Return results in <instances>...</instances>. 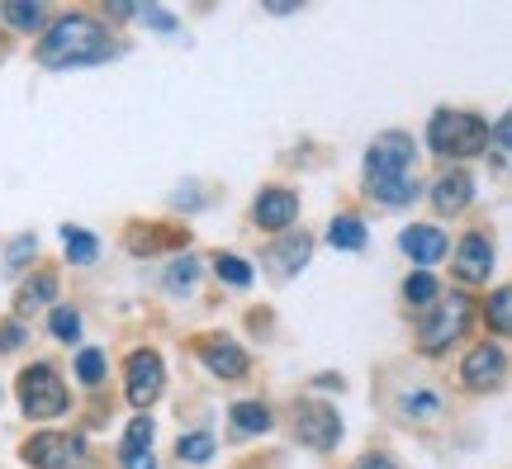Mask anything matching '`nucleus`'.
I'll list each match as a JSON object with an SVG mask.
<instances>
[{
    "instance_id": "obj_1",
    "label": "nucleus",
    "mask_w": 512,
    "mask_h": 469,
    "mask_svg": "<svg viewBox=\"0 0 512 469\" xmlns=\"http://www.w3.org/2000/svg\"><path fill=\"white\" fill-rule=\"evenodd\" d=\"M413 166H418V152H413V138L408 133H380L366 152V185L370 195L380 199V204H413L418 199V176H413Z\"/></svg>"
},
{
    "instance_id": "obj_2",
    "label": "nucleus",
    "mask_w": 512,
    "mask_h": 469,
    "mask_svg": "<svg viewBox=\"0 0 512 469\" xmlns=\"http://www.w3.org/2000/svg\"><path fill=\"white\" fill-rule=\"evenodd\" d=\"M114 43L110 34L86 15H67L62 24H53V34H43V43L34 48L38 67H57V72H67V67H95V62H110Z\"/></svg>"
},
{
    "instance_id": "obj_3",
    "label": "nucleus",
    "mask_w": 512,
    "mask_h": 469,
    "mask_svg": "<svg viewBox=\"0 0 512 469\" xmlns=\"http://www.w3.org/2000/svg\"><path fill=\"white\" fill-rule=\"evenodd\" d=\"M427 147L441 157H479L489 147V124L465 109H437L427 124Z\"/></svg>"
},
{
    "instance_id": "obj_4",
    "label": "nucleus",
    "mask_w": 512,
    "mask_h": 469,
    "mask_svg": "<svg viewBox=\"0 0 512 469\" xmlns=\"http://www.w3.org/2000/svg\"><path fill=\"white\" fill-rule=\"evenodd\" d=\"M19 408H24V417H34V422H48V417L67 413V384L57 379L53 365H29L19 375Z\"/></svg>"
},
{
    "instance_id": "obj_5",
    "label": "nucleus",
    "mask_w": 512,
    "mask_h": 469,
    "mask_svg": "<svg viewBox=\"0 0 512 469\" xmlns=\"http://www.w3.org/2000/svg\"><path fill=\"white\" fill-rule=\"evenodd\" d=\"M465 327H470V299H465V294L437 299V313L418 327V346L427 351V356H437V351H446L451 342L465 337Z\"/></svg>"
},
{
    "instance_id": "obj_6",
    "label": "nucleus",
    "mask_w": 512,
    "mask_h": 469,
    "mask_svg": "<svg viewBox=\"0 0 512 469\" xmlns=\"http://www.w3.org/2000/svg\"><path fill=\"white\" fill-rule=\"evenodd\" d=\"M24 460L34 469H76L81 465V436L38 432L24 441Z\"/></svg>"
},
{
    "instance_id": "obj_7",
    "label": "nucleus",
    "mask_w": 512,
    "mask_h": 469,
    "mask_svg": "<svg viewBox=\"0 0 512 469\" xmlns=\"http://www.w3.org/2000/svg\"><path fill=\"white\" fill-rule=\"evenodd\" d=\"M124 370H128V403H133V408H152V403L162 398V384H166L162 356H157V351H133Z\"/></svg>"
},
{
    "instance_id": "obj_8",
    "label": "nucleus",
    "mask_w": 512,
    "mask_h": 469,
    "mask_svg": "<svg viewBox=\"0 0 512 469\" xmlns=\"http://www.w3.org/2000/svg\"><path fill=\"white\" fill-rule=\"evenodd\" d=\"M294 436L309 446V451H332L337 436H342V417L323 408V403H304L299 417H294Z\"/></svg>"
},
{
    "instance_id": "obj_9",
    "label": "nucleus",
    "mask_w": 512,
    "mask_h": 469,
    "mask_svg": "<svg viewBox=\"0 0 512 469\" xmlns=\"http://www.w3.org/2000/svg\"><path fill=\"white\" fill-rule=\"evenodd\" d=\"M252 218H256V228H266V233H285L294 218H299V195L285 190V185H271V190L256 195Z\"/></svg>"
},
{
    "instance_id": "obj_10",
    "label": "nucleus",
    "mask_w": 512,
    "mask_h": 469,
    "mask_svg": "<svg viewBox=\"0 0 512 469\" xmlns=\"http://www.w3.org/2000/svg\"><path fill=\"white\" fill-rule=\"evenodd\" d=\"M489 271H494V242H489L484 233H470L456 247V275L465 280V285H484Z\"/></svg>"
},
{
    "instance_id": "obj_11",
    "label": "nucleus",
    "mask_w": 512,
    "mask_h": 469,
    "mask_svg": "<svg viewBox=\"0 0 512 469\" xmlns=\"http://www.w3.org/2000/svg\"><path fill=\"white\" fill-rule=\"evenodd\" d=\"M503 370H508V361H503V346H489V342H479L475 351L465 356V365H460L465 389H494L498 379H503Z\"/></svg>"
},
{
    "instance_id": "obj_12",
    "label": "nucleus",
    "mask_w": 512,
    "mask_h": 469,
    "mask_svg": "<svg viewBox=\"0 0 512 469\" xmlns=\"http://www.w3.org/2000/svg\"><path fill=\"white\" fill-rule=\"evenodd\" d=\"M200 361L214 370L219 379H242L247 375V351L228 337H204L200 342Z\"/></svg>"
},
{
    "instance_id": "obj_13",
    "label": "nucleus",
    "mask_w": 512,
    "mask_h": 469,
    "mask_svg": "<svg viewBox=\"0 0 512 469\" xmlns=\"http://www.w3.org/2000/svg\"><path fill=\"white\" fill-rule=\"evenodd\" d=\"M399 247L413 256L418 266H437L441 256H446V233H441V228H403Z\"/></svg>"
},
{
    "instance_id": "obj_14",
    "label": "nucleus",
    "mask_w": 512,
    "mask_h": 469,
    "mask_svg": "<svg viewBox=\"0 0 512 469\" xmlns=\"http://www.w3.org/2000/svg\"><path fill=\"white\" fill-rule=\"evenodd\" d=\"M309 252H313L309 237H304V233H290L285 242H275L271 252H266V261H271V271H275V275H294V271H304Z\"/></svg>"
},
{
    "instance_id": "obj_15",
    "label": "nucleus",
    "mask_w": 512,
    "mask_h": 469,
    "mask_svg": "<svg viewBox=\"0 0 512 469\" xmlns=\"http://www.w3.org/2000/svg\"><path fill=\"white\" fill-rule=\"evenodd\" d=\"M432 199H437L441 214H460L470 199H475V181L465 176V171H451V176H441L437 190H432Z\"/></svg>"
},
{
    "instance_id": "obj_16",
    "label": "nucleus",
    "mask_w": 512,
    "mask_h": 469,
    "mask_svg": "<svg viewBox=\"0 0 512 469\" xmlns=\"http://www.w3.org/2000/svg\"><path fill=\"white\" fill-rule=\"evenodd\" d=\"M328 242H332V247H337V252H361V247H366V223H361V218H356V214L332 218Z\"/></svg>"
},
{
    "instance_id": "obj_17",
    "label": "nucleus",
    "mask_w": 512,
    "mask_h": 469,
    "mask_svg": "<svg viewBox=\"0 0 512 469\" xmlns=\"http://www.w3.org/2000/svg\"><path fill=\"white\" fill-rule=\"evenodd\" d=\"M53 299H57V275L53 271H38L29 285L19 289V313H34V308L53 304Z\"/></svg>"
},
{
    "instance_id": "obj_18",
    "label": "nucleus",
    "mask_w": 512,
    "mask_h": 469,
    "mask_svg": "<svg viewBox=\"0 0 512 469\" xmlns=\"http://www.w3.org/2000/svg\"><path fill=\"white\" fill-rule=\"evenodd\" d=\"M399 408L408 422H437L446 403H441V394H432V389H418V394H403Z\"/></svg>"
},
{
    "instance_id": "obj_19",
    "label": "nucleus",
    "mask_w": 512,
    "mask_h": 469,
    "mask_svg": "<svg viewBox=\"0 0 512 469\" xmlns=\"http://www.w3.org/2000/svg\"><path fill=\"white\" fill-rule=\"evenodd\" d=\"M62 247H67V256H72L76 266H91L95 256H100V242H95L91 233H81V228H72V223L62 228Z\"/></svg>"
},
{
    "instance_id": "obj_20",
    "label": "nucleus",
    "mask_w": 512,
    "mask_h": 469,
    "mask_svg": "<svg viewBox=\"0 0 512 469\" xmlns=\"http://www.w3.org/2000/svg\"><path fill=\"white\" fill-rule=\"evenodd\" d=\"M0 19H5L10 29H19V34H34L38 24L48 19V10H43V5H15V0H10V5H0Z\"/></svg>"
},
{
    "instance_id": "obj_21",
    "label": "nucleus",
    "mask_w": 512,
    "mask_h": 469,
    "mask_svg": "<svg viewBox=\"0 0 512 469\" xmlns=\"http://www.w3.org/2000/svg\"><path fill=\"white\" fill-rule=\"evenodd\" d=\"M233 427H238L242 436L271 432V408H266V403H238V408H233Z\"/></svg>"
},
{
    "instance_id": "obj_22",
    "label": "nucleus",
    "mask_w": 512,
    "mask_h": 469,
    "mask_svg": "<svg viewBox=\"0 0 512 469\" xmlns=\"http://www.w3.org/2000/svg\"><path fill=\"white\" fill-rule=\"evenodd\" d=\"M437 280H432V275L427 271H413L408 275V280H403V299H408V304L413 308H427V304H437Z\"/></svg>"
},
{
    "instance_id": "obj_23",
    "label": "nucleus",
    "mask_w": 512,
    "mask_h": 469,
    "mask_svg": "<svg viewBox=\"0 0 512 469\" xmlns=\"http://www.w3.org/2000/svg\"><path fill=\"white\" fill-rule=\"evenodd\" d=\"M214 271H219V280L223 285H233V289H247L252 285V266L242 261V256H214Z\"/></svg>"
},
{
    "instance_id": "obj_24",
    "label": "nucleus",
    "mask_w": 512,
    "mask_h": 469,
    "mask_svg": "<svg viewBox=\"0 0 512 469\" xmlns=\"http://www.w3.org/2000/svg\"><path fill=\"white\" fill-rule=\"evenodd\" d=\"M166 242H190V233H185V228H171V233H143V228H133V233H128V247H133V252H157Z\"/></svg>"
},
{
    "instance_id": "obj_25",
    "label": "nucleus",
    "mask_w": 512,
    "mask_h": 469,
    "mask_svg": "<svg viewBox=\"0 0 512 469\" xmlns=\"http://www.w3.org/2000/svg\"><path fill=\"white\" fill-rule=\"evenodd\" d=\"M76 379H81L86 389H95V384L105 379V351H95V346H86V351L76 356Z\"/></svg>"
},
{
    "instance_id": "obj_26",
    "label": "nucleus",
    "mask_w": 512,
    "mask_h": 469,
    "mask_svg": "<svg viewBox=\"0 0 512 469\" xmlns=\"http://www.w3.org/2000/svg\"><path fill=\"white\" fill-rule=\"evenodd\" d=\"M176 455H181V460H190V465H204V460L214 455V436H209V432H190V436H181Z\"/></svg>"
},
{
    "instance_id": "obj_27",
    "label": "nucleus",
    "mask_w": 512,
    "mask_h": 469,
    "mask_svg": "<svg viewBox=\"0 0 512 469\" xmlns=\"http://www.w3.org/2000/svg\"><path fill=\"white\" fill-rule=\"evenodd\" d=\"M195 280H200V261H195V256H181V261L166 271V289H176V294H181V289H195Z\"/></svg>"
},
{
    "instance_id": "obj_28",
    "label": "nucleus",
    "mask_w": 512,
    "mask_h": 469,
    "mask_svg": "<svg viewBox=\"0 0 512 469\" xmlns=\"http://www.w3.org/2000/svg\"><path fill=\"white\" fill-rule=\"evenodd\" d=\"M48 327H53L57 342H76V337H81V313H76V308H53Z\"/></svg>"
},
{
    "instance_id": "obj_29",
    "label": "nucleus",
    "mask_w": 512,
    "mask_h": 469,
    "mask_svg": "<svg viewBox=\"0 0 512 469\" xmlns=\"http://www.w3.org/2000/svg\"><path fill=\"white\" fill-rule=\"evenodd\" d=\"M152 446V417H133L124 432V455H143Z\"/></svg>"
},
{
    "instance_id": "obj_30",
    "label": "nucleus",
    "mask_w": 512,
    "mask_h": 469,
    "mask_svg": "<svg viewBox=\"0 0 512 469\" xmlns=\"http://www.w3.org/2000/svg\"><path fill=\"white\" fill-rule=\"evenodd\" d=\"M29 256H38V237L24 233L10 242V252H5V271H19V266H29Z\"/></svg>"
},
{
    "instance_id": "obj_31",
    "label": "nucleus",
    "mask_w": 512,
    "mask_h": 469,
    "mask_svg": "<svg viewBox=\"0 0 512 469\" xmlns=\"http://www.w3.org/2000/svg\"><path fill=\"white\" fill-rule=\"evenodd\" d=\"M489 323H494L498 337L508 332V323H512V294H508V289H498L494 299H489Z\"/></svg>"
},
{
    "instance_id": "obj_32",
    "label": "nucleus",
    "mask_w": 512,
    "mask_h": 469,
    "mask_svg": "<svg viewBox=\"0 0 512 469\" xmlns=\"http://www.w3.org/2000/svg\"><path fill=\"white\" fill-rule=\"evenodd\" d=\"M24 346V323L10 318V323H0V351H19Z\"/></svg>"
},
{
    "instance_id": "obj_33",
    "label": "nucleus",
    "mask_w": 512,
    "mask_h": 469,
    "mask_svg": "<svg viewBox=\"0 0 512 469\" xmlns=\"http://www.w3.org/2000/svg\"><path fill=\"white\" fill-rule=\"evenodd\" d=\"M138 15H143L147 24H157L162 34H176V19H171V10H162V5H147V10H138Z\"/></svg>"
},
{
    "instance_id": "obj_34",
    "label": "nucleus",
    "mask_w": 512,
    "mask_h": 469,
    "mask_svg": "<svg viewBox=\"0 0 512 469\" xmlns=\"http://www.w3.org/2000/svg\"><path fill=\"white\" fill-rule=\"evenodd\" d=\"M494 157H498V166H508V114L494 124Z\"/></svg>"
},
{
    "instance_id": "obj_35",
    "label": "nucleus",
    "mask_w": 512,
    "mask_h": 469,
    "mask_svg": "<svg viewBox=\"0 0 512 469\" xmlns=\"http://www.w3.org/2000/svg\"><path fill=\"white\" fill-rule=\"evenodd\" d=\"M356 469H399V465H394V460H384V455H366Z\"/></svg>"
}]
</instances>
